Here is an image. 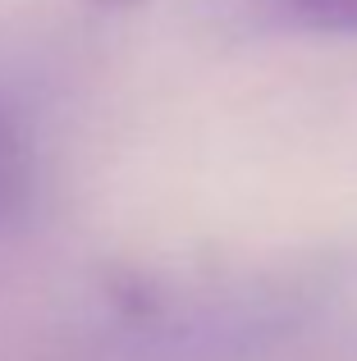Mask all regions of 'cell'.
Returning a JSON list of instances; mask_svg holds the SVG:
<instances>
[{
	"label": "cell",
	"mask_w": 357,
	"mask_h": 361,
	"mask_svg": "<svg viewBox=\"0 0 357 361\" xmlns=\"http://www.w3.org/2000/svg\"><path fill=\"white\" fill-rule=\"evenodd\" d=\"M28 197H32V151L23 133L0 115V224L23 215Z\"/></svg>",
	"instance_id": "1"
},
{
	"label": "cell",
	"mask_w": 357,
	"mask_h": 361,
	"mask_svg": "<svg viewBox=\"0 0 357 361\" xmlns=\"http://www.w3.org/2000/svg\"><path fill=\"white\" fill-rule=\"evenodd\" d=\"M279 18L298 32H357V0H279Z\"/></svg>",
	"instance_id": "2"
},
{
	"label": "cell",
	"mask_w": 357,
	"mask_h": 361,
	"mask_svg": "<svg viewBox=\"0 0 357 361\" xmlns=\"http://www.w3.org/2000/svg\"><path fill=\"white\" fill-rule=\"evenodd\" d=\"M92 5H101V9H138V5H147V0H92Z\"/></svg>",
	"instance_id": "3"
}]
</instances>
